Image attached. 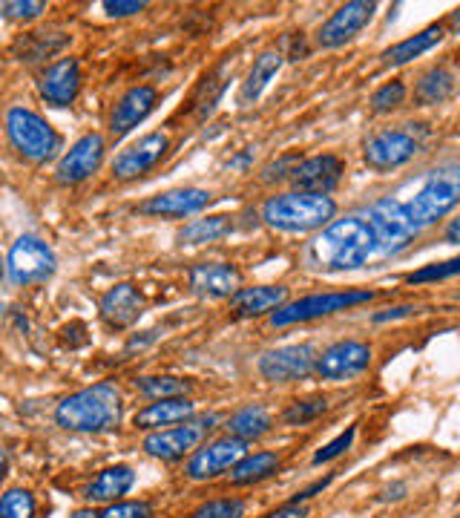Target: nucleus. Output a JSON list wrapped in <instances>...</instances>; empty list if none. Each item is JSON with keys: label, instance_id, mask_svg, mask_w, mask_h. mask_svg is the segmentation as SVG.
I'll list each match as a JSON object with an SVG mask.
<instances>
[{"label": "nucleus", "instance_id": "obj_43", "mask_svg": "<svg viewBox=\"0 0 460 518\" xmlns=\"http://www.w3.org/2000/svg\"><path fill=\"white\" fill-rule=\"evenodd\" d=\"M308 516V510L305 507H299V504H288V507H282V510H276V513H271L268 518H305Z\"/></svg>", "mask_w": 460, "mask_h": 518}, {"label": "nucleus", "instance_id": "obj_37", "mask_svg": "<svg viewBox=\"0 0 460 518\" xmlns=\"http://www.w3.org/2000/svg\"><path fill=\"white\" fill-rule=\"evenodd\" d=\"M460 274V257L449 259V262H435V265H426L420 271L409 274V283L423 285V283H435V280H449V277H458Z\"/></svg>", "mask_w": 460, "mask_h": 518}, {"label": "nucleus", "instance_id": "obj_23", "mask_svg": "<svg viewBox=\"0 0 460 518\" xmlns=\"http://www.w3.org/2000/svg\"><path fill=\"white\" fill-rule=\"evenodd\" d=\"M196 415V403L187 398H164V401L150 403L138 409L133 426L138 429H161V426H176L190 421Z\"/></svg>", "mask_w": 460, "mask_h": 518}, {"label": "nucleus", "instance_id": "obj_18", "mask_svg": "<svg viewBox=\"0 0 460 518\" xmlns=\"http://www.w3.org/2000/svg\"><path fill=\"white\" fill-rule=\"evenodd\" d=\"M343 173L345 165L340 156H334V153H320V156L302 159V165L294 170L291 182H294V188L305 190V193H328V190L340 185Z\"/></svg>", "mask_w": 460, "mask_h": 518}, {"label": "nucleus", "instance_id": "obj_41", "mask_svg": "<svg viewBox=\"0 0 460 518\" xmlns=\"http://www.w3.org/2000/svg\"><path fill=\"white\" fill-rule=\"evenodd\" d=\"M44 12L46 3H38V0H6L3 3V15L6 18H38Z\"/></svg>", "mask_w": 460, "mask_h": 518}, {"label": "nucleus", "instance_id": "obj_17", "mask_svg": "<svg viewBox=\"0 0 460 518\" xmlns=\"http://www.w3.org/2000/svg\"><path fill=\"white\" fill-rule=\"evenodd\" d=\"M417 139L406 130H386V133H377L374 139H368L366 150V165L374 170H391V167L406 165L412 162L414 153H417Z\"/></svg>", "mask_w": 460, "mask_h": 518}, {"label": "nucleus", "instance_id": "obj_8", "mask_svg": "<svg viewBox=\"0 0 460 518\" xmlns=\"http://www.w3.org/2000/svg\"><path fill=\"white\" fill-rule=\"evenodd\" d=\"M317 357L311 343H294V346H279L259 357V375L271 383H294L311 372H317Z\"/></svg>", "mask_w": 460, "mask_h": 518}, {"label": "nucleus", "instance_id": "obj_22", "mask_svg": "<svg viewBox=\"0 0 460 518\" xmlns=\"http://www.w3.org/2000/svg\"><path fill=\"white\" fill-rule=\"evenodd\" d=\"M190 288L202 297H233L239 285V271L228 262H199L187 274Z\"/></svg>", "mask_w": 460, "mask_h": 518}, {"label": "nucleus", "instance_id": "obj_14", "mask_svg": "<svg viewBox=\"0 0 460 518\" xmlns=\"http://www.w3.org/2000/svg\"><path fill=\"white\" fill-rule=\"evenodd\" d=\"M170 150V139L164 133H147L144 139H138L136 144H130L127 150H121L113 162V176L118 182H130L144 176L147 170L159 165L161 159Z\"/></svg>", "mask_w": 460, "mask_h": 518}, {"label": "nucleus", "instance_id": "obj_36", "mask_svg": "<svg viewBox=\"0 0 460 518\" xmlns=\"http://www.w3.org/2000/svg\"><path fill=\"white\" fill-rule=\"evenodd\" d=\"M403 101H406V84L403 81H389V84H383L380 90H374V95H371L374 113H391Z\"/></svg>", "mask_w": 460, "mask_h": 518}, {"label": "nucleus", "instance_id": "obj_34", "mask_svg": "<svg viewBox=\"0 0 460 518\" xmlns=\"http://www.w3.org/2000/svg\"><path fill=\"white\" fill-rule=\"evenodd\" d=\"M245 501L242 498H213V501H205L199 504L190 518H245Z\"/></svg>", "mask_w": 460, "mask_h": 518}, {"label": "nucleus", "instance_id": "obj_46", "mask_svg": "<svg viewBox=\"0 0 460 518\" xmlns=\"http://www.w3.org/2000/svg\"><path fill=\"white\" fill-rule=\"evenodd\" d=\"M449 26H452V32H460V9L449 15Z\"/></svg>", "mask_w": 460, "mask_h": 518}, {"label": "nucleus", "instance_id": "obj_24", "mask_svg": "<svg viewBox=\"0 0 460 518\" xmlns=\"http://www.w3.org/2000/svg\"><path fill=\"white\" fill-rule=\"evenodd\" d=\"M133 484H136V472L130 470V467H124V464L107 467V470L98 472L90 484H87L84 498L90 504H110V501H118L121 495L130 493Z\"/></svg>", "mask_w": 460, "mask_h": 518}, {"label": "nucleus", "instance_id": "obj_29", "mask_svg": "<svg viewBox=\"0 0 460 518\" xmlns=\"http://www.w3.org/2000/svg\"><path fill=\"white\" fill-rule=\"evenodd\" d=\"M452 93H455L452 72L443 70V67H432V70L420 75V81L414 87V101L420 107H432V104H443Z\"/></svg>", "mask_w": 460, "mask_h": 518}, {"label": "nucleus", "instance_id": "obj_3", "mask_svg": "<svg viewBox=\"0 0 460 518\" xmlns=\"http://www.w3.org/2000/svg\"><path fill=\"white\" fill-rule=\"evenodd\" d=\"M337 216V202L328 193H305V190H291L271 196L262 205V219L276 231L285 234H308L328 228L331 219Z\"/></svg>", "mask_w": 460, "mask_h": 518}, {"label": "nucleus", "instance_id": "obj_10", "mask_svg": "<svg viewBox=\"0 0 460 518\" xmlns=\"http://www.w3.org/2000/svg\"><path fill=\"white\" fill-rule=\"evenodd\" d=\"M366 219L371 222L374 234H377L380 254H397L417 234V228H414L409 213H406V205H400L394 199H383V202L371 205L366 211Z\"/></svg>", "mask_w": 460, "mask_h": 518}, {"label": "nucleus", "instance_id": "obj_35", "mask_svg": "<svg viewBox=\"0 0 460 518\" xmlns=\"http://www.w3.org/2000/svg\"><path fill=\"white\" fill-rule=\"evenodd\" d=\"M328 409V401L325 398H308V401L291 403L285 412H282V421L288 426H305L311 421H317L322 412Z\"/></svg>", "mask_w": 460, "mask_h": 518}, {"label": "nucleus", "instance_id": "obj_2", "mask_svg": "<svg viewBox=\"0 0 460 518\" xmlns=\"http://www.w3.org/2000/svg\"><path fill=\"white\" fill-rule=\"evenodd\" d=\"M55 424L67 432H110L121 424V395L113 383H95L69 395L55 409Z\"/></svg>", "mask_w": 460, "mask_h": 518}, {"label": "nucleus", "instance_id": "obj_45", "mask_svg": "<svg viewBox=\"0 0 460 518\" xmlns=\"http://www.w3.org/2000/svg\"><path fill=\"white\" fill-rule=\"evenodd\" d=\"M446 242L449 245H460V216H455L446 228Z\"/></svg>", "mask_w": 460, "mask_h": 518}, {"label": "nucleus", "instance_id": "obj_11", "mask_svg": "<svg viewBox=\"0 0 460 518\" xmlns=\"http://www.w3.org/2000/svg\"><path fill=\"white\" fill-rule=\"evenodd\" d=\"M248 455V441H239L233 435L216 438L205 447H199L187 461V478L190 481H210L222 472L233 470Z\"/></svg>", "mask_w": 460, "mask_h": 518}, {"label": "nucleus", "instance_id": "obj_9", "mask_svg": "<svg viewBox=\"0 0 460 518\" xmlns=\"http://www.w3.org/2000/svg\"><path fill=\"white\" fill-rule=\"evenodd\" d=\"M213 421L216 418L207 415V418H199V421H184L182 426L159 429V432L144 438V452L150 458H159V461H179L190 449H196L202 444V438L207 435V429H210Z\"/></svg>", "mask_w": 460, "mask_h": 518}, {"label": "nucleus", "instance_id": "obj_28", "mask_svg": "<svg viewBox=\"0 0 460 518\" xmlns=\"http://www.w3.org/2000/svg\"><path fill=\"white\" fill-rule=\"evenodd\" d=\"M271 426H274V421H271L268 409L253 403V406H242L239 412L230 415L228 435L239 438V441H253V438H262Z\"/></svg>", "mask_w": 460, "mask_h": 518}, {"label": "nucleus", "instance_id": "obj_20", "mask_svg": "<svg viewBox=\"0 0 460 518\" xmlns=\"http://www.w3.org/2000/svg\"><path fill=\"white\" fill-rule=\"evenodd\" d=\"M81 90V67L75 58H58L41 75V95L52 107H69Z\"/></svg>", "mask_w": 460, "mask_h": 518}, {"label": "nucleus", "instance_id": "obj_16", "mask_svg": "<svg viewBox=\"0 0 460 518\" xmlns=\"http://www.w3.org/2000/svg\"><path fill=\"white\" fill-rule=\"evenodd\" d=\"M213 202V193L202 188H176L164 190L159 196H150L147 202L138 205V213L156 216V219H184L193 213L205 211Z\"/></svg>", "mask_w": 460, "mask_h": 518}, {"label": "nucleus", "instance_id": "obj_5", "mask_svg": "<svg viewBox=\"0 0 460 518\" xmlns=\"http://www.w3.org/2000/svg\"><path fill=\"white\" fill-rule=\"evenodd\" d=\"M6 136L23 159L35 162V165H44L49 159H55V153L61 150V136L38 113H32L26 107H9Z\"/></svg>", "mask_w": 460, "mask_h": 518}, {"label": "nucleus", "instance_id": "obj_30", "mask_svg": "<svg viewBox=\"0 0 460 518\" xmlns=\"http://www.w3.org/2000/svg\"><path fill=\"white\" fill-rule=\"evenodd\" d=\"M233 231L230 216H205V219H193L190 225H184L179 231V245H207L216 242L222 236Z\"/></svg>", "mask_w": 460, "mask_h": 518}, {"label": "nucleus", "instance_id": "obj_15", "mask_svg": "<svg viewBox=\"0 0 460 518\" xmlns=\"http://www.w3.org/2000/svg\"><path fill=\"white\" fill-rule=\"evenodd\" d=\"M371 363V349L363 340H340L317 357V375L322 380H348L363 375Z\"/></svg>", "mask_w": 460, "mask_h": 518}, {"label": "nucleus", "instance_id": "obj_6", "mask_svg": "<svg viewBox=\"0 0 460 518\" xmlns=\"http://www.w3.org/2000/svg\"><path fill=\"white\" fill-rule=\"evenodd\" d=\"M374 300V291H325V294H308L297 303H285L282 308H276L271 317V326L282 329V326H294V323H308V320H320L328 314H337L351 306H360Z\"/></svg>", "mask_w": 460, "mask_h": 518}, {"label": "nucleus", "instance_id": "obj_4", "mask_svg": "<svg viewBox=\"0 0 460 518\" xmlns=\"http://www.w3.org/2000/svg\"><path fill=\"white\" fill-rule=\"evenodd\" d=\"M460 202V167H440L435 170L426 185L414 193V199L406 205V213L412 219V225L420 228H429L435 225L437 219H443L446 213L452 211Z\"/></svg>", "mask_w": 460, "mask_h": 518}, {"label": "nucleus", "instance_id": "obj_12", "mask_svg": "<svg viewBox=\"0 0 460 518\" xmlns=\"http://www.w3.org/2000/svg\"><path fill=\"white\" fill-rule=\"evenodd\" d=\"M377 12V3H368V0H354V3H345L340 6L317 32V44L322 49H337L348 44L351 38H357L374 18Z\"/></svg>", "mask_w": 460, "mask_h": 518}, {"label": "nucleus", "instance_id": "obj_19", "mask_svg": "<svg viewBox=\"0 0 460 518\" xmlns=\"http://www.w3.org/2000/svg\"><path fill=\"white\" fill-rule=\"evenodd\" d=\"M156 101H159V93H156V87H150V84H138L133 90H127L113 107L110 133H113V136L130 133L133 127H138L144 118L156 110Z\"/></svg>", "mask_w": 460, "mask_h": 518}, {"label": "nucleus", "instance_id": "obj_47", "mask_svg": "<svg viewBox=\"0 0 460 518\" xmlns=\"http://www.w3.org/2000/svg\"><path fill=\"white\" fill-rule=\"evenodd\" d=\"M69 518H101L95 510H78V513H72Z\"/></svg>", "mask_w": 460, "mask_h": 518}, {"label": "nucleus", "instance_id": "obj_21", "mask_svg": "<svg viewBox=\"0 0 460 518\" xmlns=\"http://www.w3.org/2000/svg\"><path fill=\"white\" fill-rule=\"evenodd\" d=\"M141 314H144V300H141L138 288H133L130 283L113 285L101 297V317L113 329H130L133 323H138Z\"/></svg>", "mask_w": 460, "mask_h": 518}, {"label": "nucleus", "instance_id": "obj_26", "mask_svg": "<svg viewBox=\"0 0 460 518\" xmlns=\"http://www.w3.org/2000/svg\"><path fill=\"white\" fill-rule=\"evenodd\" d=\"M279 67H282V52H279V49H265V52L253 61L248 78H245L242 87H239V104L248 107V104H253L259 95L265 93L268 84L274 81V75L279 72Z\"/></svg>", "mask_w": 460, "mask_h": 518}, {"label": "nucleus", "instance_id": "obj_1", "mask_svg": "<svg viewBox=\"0 0 460 518\" xmlns=\"http://www.w3.org/2000/svg\"><path fill=\"white\" fill-rule=\"evenodd\" d=\"M371 254H380V242L366 213H351L331 222L308 245V259L320 271H351L366 265Z\"/></svg>", "mask_w": 460, "mask_h": 518}, {"label": "nucleus", "instance_id": "obj_27", "mask_svg": "<svg viewBox=\"0 0 460 518\" xmlns=\"http://www.w3.org/2000/svg\"><path fill=\"white\" fill-rule=\"evenodd\" d=\"M440 41H443V24L426 26L423 32H417L412 38H406V41H400V44L386 49V52H383V64H389V67L409 64V61L420 58L423 52H429V49L435 47V44H440Z\"/></svg>", "mask_w": 460, "mask_h": 518}, {"label": "nucleus", "instance_id": "obj_31", "mask_svg": "<svg viewBox=\"0 0 460 518\" xmlns=\"http://www.w3.org/2000/svg\"><path fill=\"white\" fill-rule=\"evenodd\" d=\"M279 455L276 452H253V455H245L233 470H230V481L233 484H256L268 475H274L279 470Z\"/></svg>", "mask_w": 460, "mask_h": 518}, {"label": "nucleus", "instance_id": "obj_42", "mask_svg": "<svg viewBox=\"0 0 460 518\" xmlns=\"http://www.w3.org/2000/svg\"><path fill=\"white\" fill-rule=\"evenodd\" d=\"M144 6L147 3H141V0H107L104 3V9H107V15L110 18H130V15H138V12H144Z\"/></svg>", "mask_w": 460, "mask_h": 518}, {"label": "nucleus", "instance_id": "obj_33", "mask_svg": "<svg viewBox=\"0 0 460 518\" xmlns=\"http://www.w3.org/2000/svg\"><path fill=\"white\" fill-rule=\"evenodd\" d=\"M0 518H35V495L21 487H12L3 493Z\"/></svg>", "mask_w": 460, "mask_h": 518}, {"label": "nucleus", "instance_id": "obj_44", "mask_svg": "<svg viewBox=\"0 0 460 518\" xmlns=\"http://www.w3.org/2000/svg\"><path fill=\"white\" fill-rule=\"evenodd\" d=\"M414 308L412 306H400V308H391V311H386V314H377L374 320L377 323H383V320H397V317H406V314H412Z\"/></svg>", "mask_w": 460, "mask_h": 518}, {"label": "nucleus", "instance_id": "obj_25", "mask_svg": "<svg viewBox=\"0 0 460 518\" xmlns=\"http://www.w3.org/2000/svg\"><path fill=\"white\" fill-rule=\"evenodd\" d=\"M288 300V288L285 285H253V288H239L230 303L242 314V317H256L265 314L271 308H282Z\"/></svg>", "mask_w": 460, "mask_h": 518}, {"label": "nucleus", "instance_id": "obj_38", "mask_svg": "<svg viewBox=\"0 0 460 518\" xmlns=\"http://www.w3.org/2000/svg\"><path fill=\"white\" fill-rule=\"evenodd\" d=\"M299 165H302V156H299V153H285V156H279L276 162L265 165L262 179H265V182H282V179H291Z\"/></svg>", "mask_w": 460, "mask_h": 518}, {"label": "nucleus", "instance_id": "obj_39", "mask_svg": "<svg viewBox=\"0 0 460 518\" xmlns=\"http://www.w3.org/2000/svg\"><path fill=\"white\" fill-rule=\"evenodd\" d=\"M354 435H357V429L354 426H348L345 432H340L331 444H325V447L314 455V464H328V461H334V458H340L345 449L354 444Z\"/></svg>", "mask_w": 460, "mask_h": 518}, {"label": "nucleus", "instance_id": "obj_40", "mask_svg": "<svg viewBox=\"0 0 460 518\" xmlns=\"http://www.w3.org/2000/svg\"><path fill=\"white\" fill-rule=\"evenodd\" d=\"M150 513L153 507L147 501H115L101 513V518H150Z\"/></svg>", "mask_w": 460, "mask_h": 518}, {"label": "nucleus", "instance_id": "obj_13", "mask_svg": "<svg viewBox=\"0 0 460 518\" xmlns=\"http://www.w3.org/2000/svg\"><path fill=\"white\" fill-rule=\"evenodd\" d=\"M104 136L101 133H87L78 142L69 147L61 156V162L55 167V179L61 185H78L84 179H90L92 173L104 162Z\"/></svg>", "mask_w": 460, "mask_h": 518}, {"label": "nucleus", "instance_id": "obj_7", "mask_svg": "<svg viewBox=\"0 0 460 518\" xmlns=\"http://www.w3.org/2000/svg\"><path fill=\"white\" fill-rule=\"evenodd\" d=\"M58 268L52 248L38 236H21L6 254V277L12 285L46 283Z\"/></svg>", "mask_w": 460, "mask_h": 518}, {"label": "nucleus", "instance_id": "obj_32", "mask_svg": "<svg viewBox=\"0 0 460 518\" xmlns=\"http://www.w3.org/2000/svg\"><path fill=\"white\" fill-rule=\"evenodd\" d=\"M136 386L147 398H184L190 392V383L182 377H138Z\"/></svg>", "mask_w": 460, "mask_h": 518}]
</instances>
